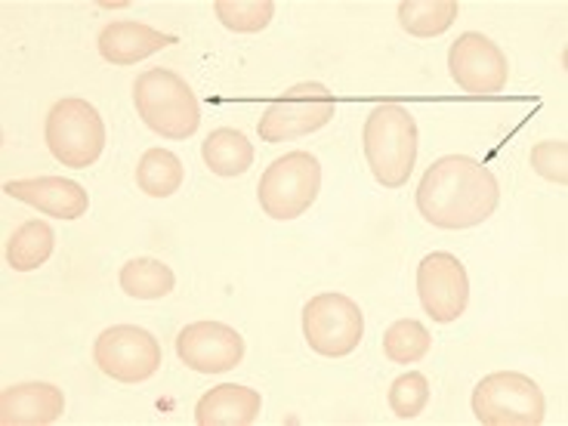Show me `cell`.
Returning <instances> with one entry per match:
<instances>
[{
	"mask_svg": "<svg viewBox=\"0 0 568 426\" xmlns=\"http://www.w3.org/2000/svg\"><path fill=\"white\" fill-rule=\"evenodd\" d=\"M531 171L550 180L556 185L568 183V142L566 140H544L531 149Z\"/></svg>",
	"mask_w": 568,
	"mask_h": 426,
	"instance_id": "25",
	"label": "cell"
},
{
	"mask_svg": "<svg viewBox=\"0 0 568 426\" xmlns=\"http://www.w3.org/2000/svg\"><path fill=\"white\" fill-rule=\"evenodd\" d=\"M183 161L168 149H149L136 164V185L149 199H171L183 189Z\"/></svg>",
	"mask_w": 568,
	"mask_h": 426,
	"instance_id": "21",
	"label": "cell"
},
{
	"mask_svg": "<svg viewBox=\"0 0 568 426\" xmlns=\"http://www.w3.org/2000/svg\"><path fill=\"white\" fill-rule=\"evenodd\" d=\"M460 16L457 0H402L398 3V26L412 38H439L455 26Z\"/></svg>",
	"mask_w": 568,
	"mask_h": 426,
	"instance_id": "19",
	"label": "cell"
},
{
	"mask_svg": "<svg viewBox=\"0 0 568 426\" xmlns=\"http://www.w3.org/2000/svg\"><path fill=\"white\" fill-rule=\"evenodd\" d=\"M303 337L325 358H343L365 337V315L346 294H318L303 306Z\"/></svg>",
	"mask_w": 568,
	"mask_h": 426,
	"instance_id": "9",
	"label": "cell"
},
{
	"mask_svg": "<svg viewBox=\"0 0 568 426\" xmlns=\"http://www.w3.org/2000/svg\"><path fill=\"white\" fill-rule=\"evenodd\" d=\"M263 412V398L251 386L220 384L207 389L195 405L199 426H251Z\"/></svg>",
	"mask_w": 568,
	"mask_h": 426,
	"instance_id": "16",
	"label": "cell"
},
{
	"mask_svg": "<svg viewBox=\"0 0 568 426\" xmlns=\"http://www.w3.org/2000/svg\"><path fill=\"white\" fill-rule=\"evenodd\" d=\"M448 71L460 90L479 93V97L500 93L510 81V62L504 57V50L479 31H467L452 43Z\"/></svg>",
	"mask_w": 568,
	"mask_h": 426,
	"instance_id": "11",
	"label": "cell"
},
{
	"mask_svg": "<svg viewBox=\"0 0 568 426\" xmlns=\"http://www.w3.org/2000/svg\"><path fill=\"white\" fill-rule=\"evenodd\" d=\"M433 349V337L417 318H398L396 325L386 327L384 334V355L396 365H412L426 358Z\"/></svg>",
	"mask_w": 568,
	"mask_h": 426,
	"instance_id": "22",
	"label": "cell"
},
{
	"mask_svg": "<svg viewBox=\"0 0 568 426\" xmlns=\"http://www.w3.org/2000/svg\"><path fill=\"white\" fill-rule=\"evenodd\" d=\"M386 402H389V412L396 414L398 420H414L429 405V381L420 371H408V374L393 381Z\"/></svg>",
	"mask_w": 568,
	"mask_h": 426,
	"instance_id": "24",
	"label": "cell"
},
{
	"mask_svg": "<svg viewBox=\"0 0 568 426\" xmlns=\"http://www.w3.org/2000/svg\"><path fill=\"white\" fill-rule=\"evenodd\" d=\"M3 192L16 201H26L34 211L57 220H81L90 211V195L84 185L62 176H34V180H10Z\"/></svg>",
	"mask_w": 568,
	"mask_h": 426,
	"instance_id": "13",
	"label": "cell"
},
{
	"mask_svg": "<svg viewBox=\"0 0 568 426\" xmlns=\"http://www.w3.org/2000/svg\"><path fill=\"white\" fill-rule=\"evenodd\" d=\"M334 112H337L334 93L325 84L306 81V84H294L291 90H284V97L272 102L263 118L256 121V133H260V140L272 142V145L303 140L331 124Z\"/></svg>",
	"mask_w": 568,
	"mask_h": 426,
	"instance_id": "7",
	"label": "cell"
},
{
	"mask_svg": "<svg viewBox=\"0 0 568 426\" xmlns=\"http://www.w3.org/2000/svg\"><path fill=\"white\" fill-rule=\"evenodd\" d=\"M176 355L199 374H223L242 365L244 337L223 322H192L176 334Z\"/></svg>",
	"mask_w": 568,
	"mask_h": 426,
	"instance_id": "12",
	"label": "cell"
},
{
	"mask_svg": "<svg viewBox=\"0 0 568 426\" xmlns=\"http://www.w3.org/2000/svg\"><path fill=\"white\" fill-rule=\"evenodd\" d=\"M365 158L374 180L384 189H402L417 164V121L398 102H381L362 130Z\"/></svg>",
	"mask_w": 568,
	"mask_h": 426,
	"instance_id": "2",
	"label": "cell"
},
{
	"mask_svg": "<svg viewBox=\"0 0 568 426\" xmlns=\"http://www.w3.org/2000/svg\"><path fill=\"white\" fill-rule=\"evenodd\" d=\"M417 297L426 315L439 325H452L467 313L469 278L467 266L448 251H433L417 263Z\"/></svg>",
	"mask_w": 568,
	"mask_h": 426,
	"instance_id": "10",
	"label": "cell"
},
{
	"mask_svg": "<svg viewBox=\"0 0 568 426\" xmlns=\"http://www.w3.org/2000/svg\"><path fill=\"white\" fill-rule=\"evenodd\" d=\"M173 43H176L173 34H164V31L145 26V22L118 19L100 31V57L112 65H136V62L155 57L158 50L173 47Z\"/></svg>",
	"mask_w": 568,
	"mask_h": 426,
	"instance_id": "15",
	"label": "cell"
},
{
	"mask_svg": "<svg viewBox=\"0 0 568 426\" xmlns=\"http://www.w3.org/2000/svg\"><path fill=\"white\" fill-rule=\"evenodd\" d=\"M201 158L211 168V173L223 176V180H235L244 176L254 164V145L244 136L242 130L220 128L213 130L211 136L201 145Z\"/></svg>",
	"mask_w": 568,
	"mask_h": 426,
	"instance_id": "17",
	"label": "cell"
},
{
	"mask_svg": "<svg viewBox=\"0 0 568 426\" xmlns=\"http://www.w3.org/2000/svg\"><path fill=\"white\" fill-rule=\"evenodd\" d=\"M213 13L235 34H256L272 22L275 3L272 0H216Z\"/></svg>",
	"mask_w": 568,
	"mask_h": 426,
	"instance_id": "23",
	"label": "cell"
},
{
	"mask_svg": "<svg viewBox=\"0 0 568 426\" xmlns=\"http://www.w3.org/2000/svg\"><path fill=\"white\" fill-rule=\"evenodd\" d=\"M133 105L142 124L164 140H189L201 128L195 90L171 69H149L133 81Z\"/></svg>",
	"mask_w": 568,
	"mask_h": 426,
	"instance_id": "3",
	"label": "cell"
},
{
	"mask_svg": "<svg viewBox=\"0 0 568 426\" xmlns=\"http://www.w3.org/2000/svg\"><path fill=\"white\" fill-rule=\"evenodd\" d=\"M473 414L485 426H540L547 398L528 374L495 371L473 389Z\"/></svg>",
	"mask_w": 568,
	"mask_h": 426,
	"instance_id": "6",
	"label": "cell"
},
{
	"mask_svg": "<svg viewBox=\"0 0 568 426\" xmlns=\"http://www.w3.org/2000/svg\"><path fill=\"white\" fill-rule=\"evenodd\" d=\"M97 368L118 384H145L164 362L161 343L140 325H112L93 343Z\"/></svg>",
	"mask_w": 568,
	"mask_h": 426,
	"instance_id": "8",
	"label": "cell"
},
{
	"mask_svg": "<svg viewBox=\"0 0 568 426\" xmlns=\"http://www.w3.org/2000/svg\"><path fill=\"white\" fill-rule=\"evenodd\" d=\"M322 189V164L313 152H287L275 158L256 185L260 211L272 220H297L310 211Z\"/></svg>",
	"mask_w": 568,
	"mask_h": 426,
	"instance_id": "5",
	"label": "cell"
},
{
	"mask_svg": "<svg viewBox=\"0 0 568 426\" xmlns=\"http://www.w3.org/2000/svg\"><path fill=\"white\" fill-rule=\"evenodd\" d=\"M43 140L59 164H65L71 171H87L105 152V121L93 102L69 97L47 112Z\"/></svg>",
	"mask_w": 568,
	"mask_h": 426,
	"instance_id": "4",
	"label": "cell"
},
{
	"mask_svg": "<svg viewBox=\"0 0 568 426\" xmlns=\"http://www.w3.org/2000/svg\"><path fill=\"white\" fill-rule=\"evenodd\" d=\"M500 204V185L495 173L476 158L445 155L433 161L417 185V211L436 229H473Z\"/></svg>",
	"mask_w": 568,
	"mask_h": 426,
	"instance_id": "1",
	"label": "cell"
},
{
	"mask_svg": "<svg viewBox=\"0 0 568 426\" xmlns=\"http://www.w3.org/2000/svg\"><path fill=\"white\" fill-rule=\"evenodd\" d=\"M121 291L133 300H161L176 287V275L168 263H161L155 256H136L121 266Z\"/></svg>",
	"mask_w": 568,
	"mask_h": 426,
	"instance_id": "20",
	"label": "cell"
},
{
	"mask_svg": "<svg viewBox=\"0 0 568 426\" xmlns=\"http://www.w3.org/2000/svg\"><path fill=\"white\" fill-rule=\"evenodd\" d=\"M65 412V396L53 384H16L0 393V424L47 426Z\"/></svg>",
	"mask_w": 568,
	"mask_h": 426,
	"instance_id": "14",
	"label": "cell"
},
{
	"mask_svg": "<svg viewBox=\"0 0 568 426\" xmlns=\"http://www.w3.org/2000/svg\"><path fill=\"white\" fill-rule=\"evenodd\" d=\"M57 251V232L43 220H29L7 242V263L16 272H34Z\"/></svg>",
	"mask_w": 568,
	"mask_h": 426,
	"instance_id": "18",
	"label": "cell"
}]
</instances>
